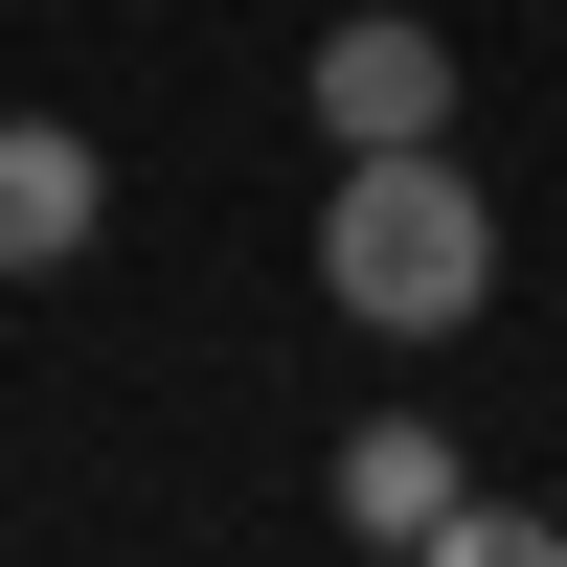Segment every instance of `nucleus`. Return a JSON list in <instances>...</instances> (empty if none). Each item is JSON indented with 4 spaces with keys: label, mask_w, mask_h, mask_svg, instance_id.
Masks as SVG:
<instances>
[{
    "label": "nucleus",
    "mask_w": 567,
    "mask_h": 567,
    "mask_svg": "<svg viewBox=\"0 0 567 567\" xmlns=\"http://www.w3.org/2000/svg\"><path fill=\"white\" fill-rule=\"evenodd\" d=\"M318 296L363 318V341H454V318L499 296V205L454 136H363L341 182H318Z\"/></svg>",
    "instance_id": "obj_1"
},
{
    "label": "nucleus",
    "mask_w": 567,
    "mask_h": 567,
    "mask_svg": "<svg viewBox=\"0 0 567 567\" xmlns=\"http://www.w3.org/2000/svg\"><path fill=\"white\" fill-rule=\"evenodd\" d=\"M318 136H341V159H363V136H454V45L409 23V0L341 23V45H318Z\"/></svg>",
    "instance_id": "obj_2"
},
{
    "label": "nucleus",
    "mask_w": 567,
    "mask_h": 567,
    "mask_svg": "<svg viewBox=\"0 0 567 567\" xmlns=\"http://www.w3.org/2000/svg\"><path fill=\"white\" fill-rule=\"evenodd\" d=\"M91 227H114V159L69 114H0V272H69Z\"/></svg>",
    "instance_id": "obj_3"
},
{
    "label": "nucleus",
    "mask_w": 567,
    "mask_h": 567,
    "mask_svg": "<svg viewBox=\"0 0 567 567\" xmlns=\"http://www.w3.org/2000/svg\"><path fill=\"white\" fill-rule=\"evenodd\" d=\"M454 499H477V477H454V432H432V409L341 454V545H409V567H432V545H454Z\"/></svg>",
    "instance_id": "obj_4"
}]
</instances>
